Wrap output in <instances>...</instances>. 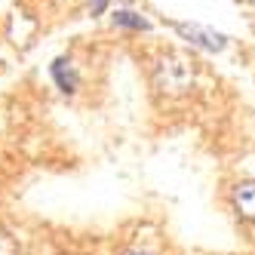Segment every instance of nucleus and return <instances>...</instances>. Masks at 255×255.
Here are the masks:
<instances>
[{
    "mask_svg": "<svg viewBox=\"0 0 255 255\" xmlns=\"http://www.w3.org/2000/svg\"><path fill=\"white\" fill-rule=\"evenodd\" d=\"M126 255H151V252H141V249H132V252H126Z\"/></svg>",
    "mask_w": 255,
    "mask_h": 255,
    "instance_id": "8",
    "label": "nucleus"
},
{
    "mask_svg": "<svg viewBox=\"0 0 255 255\" xmlns=\"http://www.w3.org/2000/svg\"><path fill=\"white\" fill-rule=\"evenodd\" d=\"M0 255H15V240L0 231Z\"/></svg>",
    "mask_w": 255,
    "mask_h": 255,
    "instance_id": "6",
    "label": "nucleus"
},
{
    "mask_svg": "<svg viewBox=\"0 0 255 255\" xmlns=\"http://www.w3.org/2000/svg\"><path fill=\"white\" fill-rule=\"evenodd\" d=\"M114 25H123V28H135V31H148V22L141 15L129 12V9H117L114 12Z\"/></svg>",
    "mask_w": 255,
    "mask_h": 255,
    "instance_id": "5",
    "label": "nucleus"
},
{
    "mask_svg": "<svg viewBox=\"0 0 255 255\" xmlns=\"http://www.w3.org/2000/svg\"><path fill=\"white\" fill-rule=\"evenodd\" d=\"M185 40H191L194 46H200V49H209V52H222L225 46H228V37L225 34H218V31H212V28H203V25H194V22H175L172 25Z\"/></svg>",
    "mask_w": 255,
    "mask_h": 255,
    "instance_id": "2",
    "label": "nucleus"
},
{
    "mask_svg": "<svg viewBox=\"0 0 255 255\" xmlns=\"http://www.w3.org/2000/svg\"><path fill=\"white\" fill-rule=\"evenodd\" d=\"M234 206H237V212H240V218L255 222V181H243V185H237Z\"/></svg>",
    "mask_w": 255,
    "mask_h": 255,
    "instance_id": "3",
    "label": "nucleus"
},
{
    "mask_svg": "<svg viewBox=\"0 0 255 255\" xmlns=\"http://www.w3.org/2000/svg\"><path fill=\"white\" fill-rule=\"evenodd\" d=\"M105 3H108V0H93V15H99L105 9Z\"/></svg>",
    "mask_w": 255,
    "mask_h": 255,
    "instance_id": "7",
    "label": "nucleus"
},
{
    "mask_svg": "<svg viewBox=\"0 0 255 255\" xmlns=\"http://www.w3.org/2000/svg\"><path fill=\"white\" fill-rule=\"evenodd\" d=\"M154 86L163 96H185L194 86V65L178 52H166L154 65Z\"/></svg>",
    "mask_w": 255,
    "mask_h": 255,
    "instance_id": "1",
    "label": "nucleus"
},
{
    "mask_svg": "<svg viewBox=\"0 0 255 255\" xmlns=\"http://www.w3.org/2000/svg\"><path fill=\"white\" fill-rule=\"evenodd\" d=\"M52 77H56L62 93H74V89H77V71H74V65H71L68 59H56V62H52Z\"/></svg>",
    "mask_w": 255,
    "mask_h": 255,
    "instance_id": "4",
    "label": "nucleus"
}]
</instances>
